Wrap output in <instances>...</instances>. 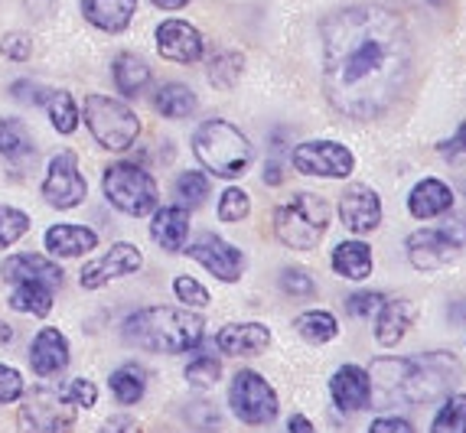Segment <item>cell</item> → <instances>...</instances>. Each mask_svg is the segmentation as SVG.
I'll return each instance as SVG.
<instances>
[{
  "mask_svg": "<svg viewBox=\"0 0 466 433\" xmlns=\"http://www.w3.org/2000/svg\"><path fill=\"white\" fill-rule=\"evenodd\" d=\"M323 36V88L339 115L372 121L401 98L411 78V36L379 4L336 10Z\"/></svg>",
  "mask_w": 466,
  "mask_h": 433,
  "instance_id": "6da1fadb",
  "label": "cell"
},
{
  "mask_svg": "<svg viewBox=\"0 0 466 433\" xmlns=\"http://www.w3.org/2000/svg\"><path fill=\"white\" fill-rule=\"evenodd\" d=\"M369 378L389 398L408 404H431L447 398L451 388L463 378V365L453 352H428V356L408 358H379L369 371Z\"/></svg>",
  "mask_w": 466,
  "mask_h": 433,
  "instance_id": "7a4b0ae2",
  "label": "cell"
},
{
  "mask_svg": "<svg viewBox=\"0 0 466 433\" xmlns=\"http://www.w3.org/2000/svg\"><path fill=\"white\" fill-rule=\"evenodd\" d=\"M202 329H206L202 317L173 307H147L125 319V339L144 352H157V356L193 352L202 342Z\"/></svg>",
  "mask_w": 466,
  "mask_h": 433,
  "instance_id": "3957f363",
  "label": "cell"
},
{
  "mask_svg": "<svg viewBox=\"0 0 466 433\" xmlns=\"http://www.w3.org/2000/svg\"><path fill=\"white\" fill-rule=\"evenodd\" d=\"M193 154H196V160L209 173H216L218 179L245 176V170H248L251 160H255L251 140L245 137L232 121H222V117L202 121L199 127H196Z\"/></svg>",
  "mask_w": 466,
  "mask_h": 433,
  "instance_id": "277c9868",
  "label": "cell"
},
{
  "mask_svg": "<svg viewBox=\"0 0 466 433\" xmlns=\"http://www.w3.org/2000/svg\"><path fill=\"white\" fill-rule=\"evenodd\" d=\"M329 228V206L313 193H297L288 202H280L274 212V235L280 245L294 251H313L327 238Z\"/></svg>",
  "mask_w": 466,
  "mask_h": 433,
  "instance_id": "5b68a950",
  "label": "cell"
},
{
  "mask_svg": "<svg viewBox=\"0 0 466 433\" xmlns=\"http://www.w3.org/2000/svg\"><path fill=\"white\" fill-rule=\"evenodd\" d=\"M101 189H105V199L115 209H121L131 218L150 216L160 206L157 179L144 166H137V163H127V160L111 163L108 170H105V176H101Z\"/></svg>",
  "mask_w": 466,
  "mask_h": 433,
  "instance_id": "8992f818",
  "label": "cell"
},
{
  "mask_svg": "<svg viewBox=\"0 0 466 433\" xmlns=\"http://www.w3.org/2000/svg\"><path fill=\"white\" fill-rule=\"evenodd\" d=\"M86 124L95 144L105 150H131L140 134V117L125 101L108 95H86Z\"/></svg>",
  "mask_w": 466,
  "mask_h": 433,
  "instance_id": "52a82bcc",
  "label": "cell"
},
{
  "mask_svg": "<svg viewBox=\"0 0 466 433\" xmlns=\"http://www.w3.org/2000/svg\"><path fill=\"white\" fill-rule=\"evenodd\" d=\"M228 408L232 414L248 427H265L278 418V391L268 385L265 375L245 368L232 378V388H228Z\"/></svg>",
  "mask_w": 466,
  "mask_h": 433,
  "instance_id": "ba28073f",
  "label": "cell"
},
{
  "mask_svg": "<svg viewBox=\"0 0 466 433\" xmlns=\"http://www.w3.org/2000/svg\"><path fill=\"white\" fill-rule=\"evenodd\" d=\"M72 424H76V408L53 388H36L33 395H26L16 414L20 433H69Z\"/></svg>",
  "mask_w": 466,
  "mask_h": 433,
  "instance_id": "9c48e42d",
  "label": "cell"
},
{
  "mask_svg": "<svg viewBox=\"0 0 466 433\" xmlns=\"http://www.w3.org/2000/svg\"><path fill=\"white\" fill-rule=\"evenodd\" d=\"M290 163L303 176L323 179H346L356 170V156L339 140H307V144L290 150Z\"/></svg>",
  "mask_w": 466,
  "mask_h": 433,
  "instance_id": "30bf717a",
  "label": "cell"
},
{
  "mask_svg": "<svg viewBox=\"0 0 466 433\" xmlns=\"http://www.w3.org/2000/svg\"><path fill=\"white\" fill-rule=\"evenodd\" d=\"M43 199L53 206V209H76L82 206V199L88 196L86 176L78 173V156L72 150L56 154L46 166V179H43Z\"/></svg>",
  "mask_w": 466,
  "mask_h": 433,
  "instance_id": "8fae6325",
  "label": "cell"
},
{
  "mask_svg": "<svg viewBox=\"0 0 466 433\" xmlns=\"http://www.w3.org/2000/svg\"><path fill=\"white\" fill-rule=\"evenodd\" d=\"M144 267V255H140L137 245H127V241H117L108 251L95 261H88L78 274V284L82 290H101L105 284L117 277H127V274H137Z\"/></svg>",
  "mask_w": 466,
  "mask_h": 433,
  "instance_id": "7c38bea8",
  "label": "cell"
},
{
  "mask_svg": "<svg viewBox=\"0 0 466 433\" xmlns=\"http://www.w3.org/2000/svg\"><path fill=\"white\" fill-rule=\"evenodd\" d=\"M183 251H187L193 261H199L202 267H206L212 277L222 280V284H235V280H241V274H245V255H241L235 245H228L226 238H218V235H212V232H202L199 238L189 247H183Z\"/></svg>",
  "mask_w": 466,
  "mask_h": 433,
  "instance_id": "4fadbf2b",
  "label": "cell"
},
{
  "mask_svg": "<svg viewBox=\"0 0 466 433\" xmlns=\"http://www.w3.org/2000/svg\"><path fill=\"white\" fill-rule=\"evenodd\" d=\"M339 218L352 235H372L381 225V199L372 186H350L339 196Z\"/></svg>",
  "mask_w": 466,
  "mask_h": 433,
  "instance_id": "5bb4252c",
  "label": "cell"
},
{
  "mask_svg": "<svg viewBox=\"0 0 466 433\" xmlns=\"http://www.w3.org/2000/svg\"><path fill=\"white\" fill-rule=\"evenodd\" d=\"M404 247H408V261L418 271H441V267H447V264H453L460 257V247L441 228H420V232L408 235Z\"/></svg>",
  "mask_w": 466,
  "mask_h": 433,
  "instance_id": "9a60e30c",
  "label": "cell"
},
{
  "mask_svg": "<svg viewBox=\"0 0 466 433\" xmlns=\"http://www.w3.org/2000/svg\"><path fill=\"white\" fill-rule=\"evenodd\" d=\"M157 53L164 55L170 62H189L202 59L206 53V39L196 26H189L187 20H164V24L157 26Z\"/></svg>",
  "mask_w": 466,
  "mask_h": 433,
  "instance_id": "2e32d148",
  "label": "cell"
},
{
  "mask_svg": "<svg viewBox=\"0 0 466 433\" xmlns=\"http://www.w3.org/2000/svg\"><path fill=\"white\" fill-rule=\"evenodd\" d=\"M268 346H271V329L265 323H228L216 336V348L228 358L261 356Z\"/></svg>",
  "mask_w": 466,
  "mask_h": 433,
  "instance_id": "e0dca14e",
  "label": "cell"
},
{
  "mask_svg": "<svg viewBox=\"0 0 466 433\" xmlns=\"http://www.w3.org/2000/svg\"><path fill=\"white\" fill-rule=\"evenodd\" d=\"M329 395L339 410H362L372 401V378L362 365H342L329 378Z\"/></svg>",
  "mask_w": 466,
  "mask_h": 433,
  "instance_id": "ac0fdd59",
  "label": "cell"
},
{
  "mask_svg": "<svg viewBox=\"0 0 466 433\" xmlns=\"http://www.w3.org/2000/svg\"><path fill=\"white\" fill-rule=\"evenodd\" d=\"M0 274L7 284H46L59 287L63 284V267L43 255H14L0 264Z\"/></svg>",
  "mask_w": 466,
  "mask_h": 433,
  "instance_id": "d6986e66",
  "label": "cell"
},
{
  "mask_svg": "<svg viewBox=\"0 0 466 433\" xmlns=\"http://www.w3.org/2000/svg\"><path fill=\"white\" fill-rule=\"evenodd\" d=\"M66 365H69V339L53 326L39 329L30 346V368L39 378H49V375H59Z\"/></svg>",
  "mask_w": 466,
  "mask_h": 433,
  "instance_id": "ffe728a7",
  "label": "cell"
},
{
  "mask_svg": "<svg viewBox=\"0 0 466 433\" xmlns=\"http://www.w3.org/2000/svg\"><path fill=\"white\" fill-rule=\"evenodd\" d=\"M451 209H453V189L434 176L420 179V183L411 189V196H408V212H411L418 222L447 216Z\"/></svg>",
  "mask_w": 466,
  "mask_h": 433,
  "instance_id": "44dd1931",
  "label": "cell"
},
{
  "mask_svg": "<svg viewBox=\"0 0 466 433\" xmlns=\"http://www.w3.org/2000/svg\"><path fill=\"white\" fill-rule=\"evenodd\" d=\"M150 235H154V241L164 247V251L179 255L189 238V209L187 206H164V209H157Z\"/></svg>",
  "mask_w": 466,
  "mask_h": 433,
  "instance_id": "7402d4cb",
  "label": "cell"
},
{
  "mask_svg": "<svg viewBox=\"0 0 466 433\" xmlns=\"http://www.w3.org/2000/svg\"><path fill=\"white\" fill-rule=\"evenodd\" d=\"M137 14V0H82V16L105 33H125Z\"/></svg>",
  "mask_w": 466,
  "mask_h": 433,
  "instance_id": "603a6c76",
  "label": "cell"
},
{
  "mask_svg": "<svg viewBox=\"0 0 466 433\" xmlns=\"http://www.w3.org/2000/svg\"><path fill=\"white\" fill-rule=\"evenodd\" d=\"M46 251L56 257H78L95 251L98 245V235L88 228V225H72V222H59L46 232Z\"/></svg>",
  "mask_w": 466,
  "mask_h": 433,
  "instance_id": "cb8c5ba5",
  "label": "cell"
},
{
  "mask_svg": "<svg viewBox=\"0 0 466 433\" xmlns=\"http://www.w3.org/2000/svg\"><path fill=\"white\" fill-rule=\"evenodd\" d=\"M414 323V307L408 300H381L379 307V317H375V339H379V346L391 348L398 346V342L408 336V329H411Z\"/></svg>",
  "mask_w": 466,
  "mask_h": 433,
  "instance_id": "d4e9b609",
  "label": "cell"
},
{
  "mask_svg": "<svg viewBox=\"0 0 466 433\" xmlns=\"http://www.w3.org/2000/svg\"><path fill=\"white\" fill-rule=\"evenodd\" d=\"M333 271L346 280H366L375 267V257H372V247L366 241H342V245L333 247Z\"/></svg>",
  "mask_w": 466,
  "mask_h": 433,
  "instance_id": "484cf974",
  "label": "cell"
},
{
  "mask_svg": "<svg viewBox=\"0 0 466 433\" xmlns=\"http://www.w3.org/2000/svg\"><path fill=\"white\" fill-rule=\"evenodd\" d=\"M111 76H115V86L117 92L125 95V98H137L150 82V65L140 55L134 53H121L111 65Z\"/></svg>",
  "mask_w": 466,
  "mask_h": 433,
  "instance_id": "4316f807",
  "label": "cell"
},
{
  "mask_svg": "<svg viewBox=\"0 0 466 433\" xmlns=\"http://www.w3.org/2000/svg\"><path fill=\"white\" fill-rule=\"evenodd\" d=\"M294 329L300 333V339L313 342V346H327V342H333L339 336V323H336L329 309H307V313L297 317Z\"/></svg>",
  "mask_w": 466,
  "mask_h": 433,
  "instance_id": "83f0119b",
  "label": "cell"
},
{
  "mask_svg": "<svg viewBox=\"0 0 466 433\" xmlns=\"http://www.w3.org/2000/svg\"><path fill=\"white\" fill-rule=\"evenodd\" d=\"M10 307L26 317H49L53 313V287L46 284H14Z\"/></svg>",
  "mask_w": 466,
  "mask_h": 433,
  "instance_id": "f1b7e54d",
  "label": "cell"
},
{
  "mask_svg": "<svg viewBox=\"0 0 466 433\" xmlns=\"http://www.w3.org/2000/svg\"><path fill=\"white\" fill-rule=\"evenodd\" d=\"M154 108L164 117H170V121H183V117H189L196 111V95H193V88L179 86V82H167V86H160V92H157Z\"/></svg>",
  "mask_w": 466,
  "mask_h": 433,
  "instance_id": "f546056e",
  "label": "cell"
},
{
  "mask_svg": "<svg viewBox=\"0 0 466 433\" xmlns=\"http://www.w3.org/2000/svg\"><path fill=\"white\" fill-rule=\"evenodd\" d=\"M0 154L7 160H26V156L36 154L33 147V134L24 121L16 117H0Z\"/></svg>",
  "mask_w": 466,
  "mask_h": 433,
  "instance_id": "4dcf8cb0",
  "label": "cell"
},
{
  "mask_svg": "<svg viewBox=\"0 0 466 433\" xmlns=\"http://www.w3.org/2000/svg\"><path fill=\"white\" fill-rule=\"evenodd\" d=\"M108 385L121 404H137L140 398H144V391H147V371L140 368V365L127 362V365H121V368L111 371Z\"/></svg>",
  "mask_w": 466,
  "mask_h": 433,
  "instance_id": "1f68e13d",
  "label": "cell"
},
{
  "mask_svg": "<svg viewBox=\"0 0 466 433\" xmlns=\"http://www.w3.org/2000/svg\"><path fill=\"white\" fill-rule=\"evenodd\" d=\"M431 433H466V395H447L431 420Z\"/></svg>",
  "mask_w": 466,
  "mask_h": 433,
  "instance_id": "d6a6232c",
  "label": "cell"
},
{
  "mask_svg": "<svg viewBox=\"0 0 466 433\" xmlns=\"http://www.w3.org/2000/svg\"><path fill=\"white\" fill-rule=\"evenodd\" d=\"M46 111L49 121L59 134H72L78 127V105L72 101L69 92H53L46 98Z\"/></svg>",
  "mask_w": 466,
  "mask_h": 433,
  "instance_id": "836d02e7",
  "label": "cell"
},
{
  "mask_svg": "<svg viewBox=\"0 0 466 433\" xmlns=\"http://www.w3.org/2000/svg\"><path fill=\"white\" fill-rule=\"evenodd\" d=\"M241 69H245L241 53H218L216 59L209 62V82L216 88H222V92H228L241 78Z\"/></svg>",
  "mask_w": 466,
  "mask_h": 433,
  "instance_id": "e575fe53",
  "label": "cell"
},
{
  "mask_svg": "<svg viewBox=\"0 0 466 433\" xmlns=\"http://www.w3.org/2000/svg\"><path fill=\"white\" fill-rule=\"evenodd\" d=\"M177 199L187 206V209H196L202 202L209 199V176L199 170H189V173H179L177 179Z\"/></svg>",
  "mask_w": 466,
  "mask_h": 433,
  "instance_id": "d590c367",
  "label": "cell"
},
{
  "mask_svg": "<svg viewBox=\"0 0 466 433\" xmlns=\"http://www.w3.org/2000/svg\"><path fill=\"white\" fill-rule=\"evenodd\" d=\"M30 232V216L14 206H0V247H10Z\"/></svg>",
  "mask_w": 466,
  "mask_h": 433,
  "instance_id": "8d00e7d4",
  "label": "cell"
},
{
  "mask_svg": "<svg viewBox=\"0 0 466 433\" xmlns=\"http://www.w3.org/2000/svg\"><path fill=\"white\" fill-rule=\"evenodd\" d=\"M222 378V362L216 356H196L187 365V381L193 388H212Z\"/></svg>",
  "mask_w": 466,
  "mask_h": 433,
  "instance_id": "74e56055",
  "label": "cell"
},
{
  "mask_svg": "<svg viewBox=\"0 0 466 433\" xmlns=\"http://www.w3.org/2000/svg\"><path fill=\"white\" fill-rule=\"evenodd\" d=\"M248 212H251V196L245 189H238V186L226 189L222 199H218V218L222 222H241V218H248Z\"/></svg>",
  "mask_w": 466,
  "mask_h": 433,
  "instance_id": "f35d334b",
  "label": "cell"
},
{
  "mask_svg": "<svg viewBox=\"0 0 466 433\" xmlns=\"http://www.w3.org/2000/svg\"><path fill=\"white\" fill-rule=\"evenodd\" d=\"M187 420H189V427H193V430H199V433H216V430H222V414H218V410L212 408L209 401L189 404Z\"/></svg>",
  "mask_w": 466,
  "mask_h": 433,
  "instance_id": "ab89813d",
  "label": "cell"
},
{
  "mask_svg": "<svg viewBox=\"0 0 466 433\" xmlns=\"http://www.w3.org/2000/svg\"><path fill=\"white\" fill-rule=\"evenodd\" d=\"M280 287H284V294H290V297L317 294V280L310 277V271H303V267H284V271H280Z\"/></svg>",
  "mask_w": 466,
  "mask_h": 433,
  "instance_id": "60d3db41",
  "label": "cell"
},
{
  "mask_svg": "<svg viewBox=\"0 0 466 433\" xmlns=\"http://www.w3.org/2000/svg\"><path fill=\"white\" fill-rule=\"evenodd\" d=\"M59 395L66 398V401L72 404V408H95L98 404V388H95V381L88 378H72L69 385L59 391Z\"/></svg>",
  "mask_w": 466,
  "mask_h": 433,
  "instance_id": "b9f144b4",
  "label": "cell"
},
{
  "mask_svg": "<svg viewBox=\"0 0 466 433\" xmlns=\"http://www.w3.org/2000/svg\"><path fill=\"white\" fill-rule=\"evenodd\" d=\"M173 294L179 297V303H189V307H209V290L196 277H177L173 280Z\"/></svg>",
  "mask_w": 466,
  "mask_h": 433,
  "instance_id": "7bdbcfd3",
  "label": "cell"
},
{
  "mask_svg": "<svg viewBox=\"0 0 466 433\" xmlns=\"http://www.w3.org/2000/svg\"><path fill=\"white\" fill-rule=\"evenodd\" d=\"M24 398V375L10 365H0V404H14Z\"/></svg>",
  "mask_w": 466,
  "mask_h": 433,
  "instance_id": "ee69618b",
  "label": "cell"
},
{
  "mask_svg": "<svg viewBox=\"0 0 466 433\" xmlns=\"http://www.w3.org/2000/svg\"><path fill=\"white\" fill-rule=\"evenodd\" d=\"M381 300H385V297L375 294V290H362V294H352L350 300H346V313L366 319V317H372V313H379Z\"/></svg>",
  "mask_w": 466,
  "mask_h": 433,
  "instance_id": "f6af8a7d",
  "label": "cell"
},
{
  "mask_svg": "<svg viewBox=\"0 0 466 433\" xmlns=\"http://www.w3.org/2000/svg\"><path fill=\"white\" fill-rule=\"evenodd\" d=\"M0 53L14 62H26L33 55V39L26 33H7V36L0 39Z\"/></svg>",
  "mask_w": 466,
  "mask_h": 433,
  "instance_id": "bcb514c9",
  "label": "cell"
},
{
  "mask_svg": "<svg viewBox=\"0 0 466 433\" xmlns=\"http://www.w3.org/2000/svg\"><path fill=\"white\" fill-rule=\"evenodd\" d=\"M10 95H14L16 101H24V105H46V98L53 92H49L46 86H39V82H26V78H20V82L10 86Z\"/></svg>",
  "mask_w": 466,
  "mask_h": 433,
  "instance_id": "7dc6e473",
  "label": "cell"
},
{
  "mask_svg": "<svg viewBox=\"0 0 466 433\" xmlns=\"http://www.w3.org/2000/svg\"><path fill=\"white\" fill-rule=\"evenodd\" d=\"M441 232L447 235V238H451L457 247H466V216H460V212H453V216L441 225Z\"/></svg>",
  "mask_w": 466,
  "mask_h": 433,
  "instance_id": "c3c4849f",
  "label": "cell"
},
{
  "mask_svg": "<svg viewBox=\"0 0 466 433\" xmlns=\"http://www.w3.org/2000/svg\"><path fill=\"white\" fill-rule=\"evenodd\" d=\"M369 433H414V427H411V420H404V418H379V420H372Z\"/></svg>",
  "mask_w": 466,
  "mask_h": 433,
  "instance_id": "681fc988",
  "label": "cell"
},
{
  "mask_svg": "<svg viewBox=\"0 0 466 433\" xmlns=\"http://www.w3.org/2000/svg\"><path fill=\"white\" fill-rule=\"evenodd\" d=\"M101 433H144V430H140V424L131 418H111L108 424L101 427Z\"/></svg>",
  "mask_w": 466,
  "mask_h": 433,
  "instance_id": "f907efd6",
  "label": "cell"
},
{
  "mask_svg": "<svg viewBox=\"0 0 466 433\" xmlns=\"http://www.w3.org/2000/svg\"><path fill=\"white\" fill-rule=\"evenodd\" d=\"M443 154L447 156H453V154H466V124L460 127L457 134H453V140H447L443 144Z\"/></svg>",
  "mask_w": 466,
  "mask_h": 433,
  "instance_id": "816d5d0a",
  "label": "cell"
},
{
  "mask_svg": "<svg viewBox=\"0 0 466 433\" xmlns=\"http://www.w3.org/2000/svg\"><path fill=\"white\" fill-rule=\"evenodd\" d=\"M288 433H317L313 430V424L303 414H294V418L288 420Z\"/></svg>",
  "mask_w": 466,
  "mask_h": 433,
  "instance_id": "f5cc1de1",
  "label": "cell"
},
{
  "mask_svg": "<svg viewBox=\"0 0 466 433\" xmlns=\"http://www.w3.org/2000/svg\"><path fill=\"white\" fill-rule=\"evenodd\" d=\"M189 0H154V7L160 10H179V7H187Z\"/></svg>",
  "mask_w": 466,
  "mask_h": 433,
  "instance_id": "db71d44e",
  "label": "cell"
},
{
  "mask_svg": "<svg viewBox=\"0 0 466 433\" xmlns=\"http://www.w3.org/2000/svg\"><path fill=\"white\" fill-rule=\"evenodd\" d=\"M10 339H14V326L0 323V346H4V342H10Z\"/></svg>",
  "mask_w": 466,
  "mask_h": 433,
  "instance_id": "11a10c76",
  "label": "cell"
},
{
  "mask_svg": "<svg viewBox=\"0 0 466 433\" xmlns=\"http://www.w3.org/2000/svg\"><path fill=\"white\" fill-rule=\"evenodd\" d=\"M418 4H434V0H418Z\"/></svg>",
  "mask_w": 466,
  "mask_h": 433,
  "instance_id": "9f6ffc18",
  "label": "cell"
}]
</instances>
